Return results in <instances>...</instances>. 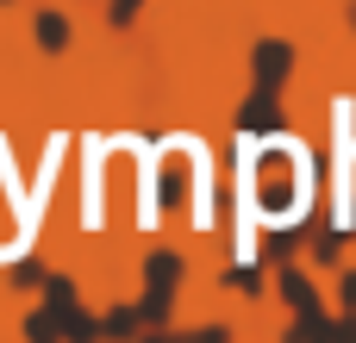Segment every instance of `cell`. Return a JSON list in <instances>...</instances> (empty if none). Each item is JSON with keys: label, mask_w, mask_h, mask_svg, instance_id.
<instances>
[{"label": "cell", "mask_w": 356, "mask_h": 343, "mask_svg": "<svg viewBox=\"0 0 356 343\" xmlns=\"http://www.w3.org/2000/svg\"><path fill=\"white\" fill-rule=\"evenodd\" d=\"M25 331H31V337H94V325H88L81 312H69V300H56V306L31 312V319H25Z\"/></svg>", "instance_id": "6da1fadb"}, {"label": "cell", "mask_w": 356, "mask_h": 343, "mask_svg": "<svg viewBox=\"0 0 356 343\" xmlns=\"http://www.w3.org/2000/svg\"><path fill=\"white\" fill-rule=\"evenodd\" d=\"M175 275H181V262H175V256H150V300H144V319H163V312H169Z\"/></svg>", "instance_id": "7a4b0ae2"}, {"label": "cell", "mask_w": 356, "mask_h": 343, "mask_svg": "<svg viewBox=\"0 0 356 343\" xmlns=\"http://www.w3.org/2000/svg\"><path fill=\"white\" fill-rule=\"evenodd\" d=\"M288 62H294V50H288L282 37H269V44H257V81H263V87H275V81L288 75Z\"/></svg>", "instance_id": "3957f363"}, {"label": "cell", "mask_w": 356, "mask_h": 343, "mask_svg": "<svg viewBox=\"0 0 356 343\" xmlns=\"http://www.w3.org/2000/svg\"><path fill=\"white\" fill-rule=\"evenodd\" d=\"M38 44H44V50H63V44H69L63 12H38Z\"/></svg>", "instance_id": "277c9868"}, {"label": "cell", "mask_w": 356, "mask_h": 343, "mask_svg": "<svg viewBox=\"0 0 356 343\" xmlns=\"http://www.w3.org/2000/svg\"><path fill=\"white\" fill-rule=\"evenodd\" d=\"M269 125H275V106H269V100L244 106V131H269Z\"/></svg>", "instance_id": "5b68a950"}, {"label": "cell", "mask_w": 356, "mask_h": 343, "mask_svg": "<svg viewBox=\"0 0 356 343\" xmlns=\"http://www.w3.org/2000/svg\"><path fill=\"white\" fill-rule=\"evenodd\" d=\"M282 287H288V300H294V306H300V312H319V300H313V287H307V281H300V275H288V281H282Z\"/></svg>", "instance_id": "8992f818"}, {"label": "cell", "mask_w": 356, "mask_h": 343, "mask_svg": "<svg viewBox=\"0 0 356 343\" xmlns=\"http://www.w3.org/2000/svg\"><path fill=\"white\" fill-rule=\"evenodd\" d=\"M131 6H138V0H113V25H125V19H131Z\"/></svg>", "instance_id": "52a82bcc"}]
</instances>
